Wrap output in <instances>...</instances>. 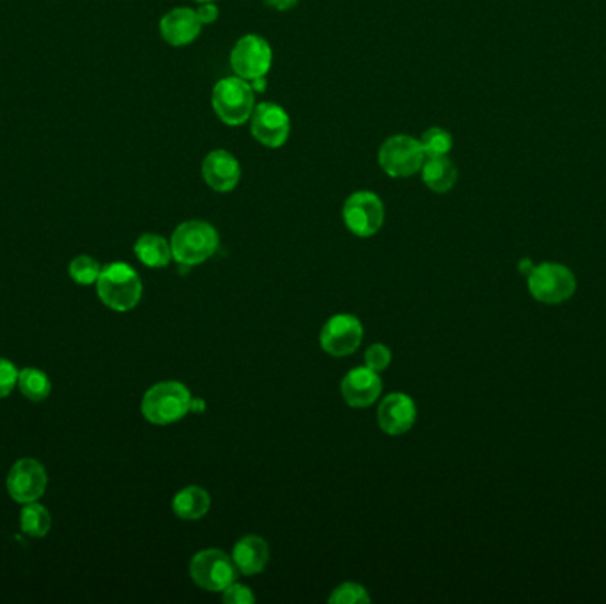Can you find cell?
<instances>
[{
    "label": "cell",
    "mask_w": 606,
    "mask_h": 604,
    "mask_svg": "<svg viewBox=\"0 0 606 604\" xmlns=\"http://www.w3.org/2000/svg\"><path fill=\"white\" fill-rule=\"evenodd\" d=\"M220 245L217 229L204 220H187L172 233V259L181 266H199L206 263Z\"/></svg>",
    "instance_id": "cell-1"
},
{
    "label": "cell",
    "mask_w": 606,
    "mask_h": 604,
    "mask_svg": "<svg viewBox=\"0 0 606 604\" xmlns=\"http://www.w3.org/2000/svg\"><path fill=\"white\" fill-rule=\"evenodd\" d=\"M192 395L179 381H162L149 388L142 397L140 410L144 419L155 426H169L190 413Z\"/></svg>",
    "instance_id": "cell-2"
},
{
    "label": "cell",
    "mask_w": 606,
    "mask_h": 604,
    "mask_svg": "<svg viewBox=\"0 0 606 604\" xmlns=\"http://www.w3.org/2000/svg\"><path fill=\"white\" fill-rule=\"evenodd\" d=\"M96 291L105 307L116 312H128L139 305L142 282L130 264L110 263L101 268Z\"/></svg>",
    "instance_id": "cell-3"
},
{
    "label": "cell",
    "mask_w": 606,
    "mask_h": 604,
    "mask_svg": "<svg viewBox=\"0 0 606 604\" xmlns=\"http://www.w3.org/2000/svg\"><path fill=\"white\" fill-rule=\"evenodd\" d=\"M211 107L226 126H241L249 123L256 107V93L243 78L236 75L222 78L211 91Z\"/></svg>",
    "instance_id": "cell-4"
},
{
    "label": "cell",
    "mask_w": 606,
    "mask_h": 604,
    "mask_svg": "<svg viewBox=\"0 0 606 604\" xmlns=\"http://www.w3.org/2000/svg\"><path fill=\"white\" fill-rule=\"evenodd\" d=\"M424 160L420 140L404 133L392 135L378 149V165L389 178H412L419 174Z\"/></svg>",
    "instance_id": "cell-5"
},
{
    "label": "cell",
    "mask_w": 606,
    "mask_h": 604,
    "mask_svg": "<svg viewBox=\"0 0 606 604\" xmlns=\"http://www.w3.org/2000/svg\"><path fill=\"white\" fill-rule=\"evenodd\" d=\"M342 222L357 238H371L385 224V204L369 190L353 192L342 206Z\"/></svg>",
    "instance_id": "cell-6"
},
{
    "label": "cell",
    "mask_w": 606,
    "mask_h": 604,
    "mask_svg": "<svg viewBox=\"0 0 606 604\" xmlns=\"http://www.w3.org/2000/svg\"><path fill=\"white\" fill-rule=\"evenodd\" d=\"M229 64L234 75L247 82L266 77L272 70V47L259 34H245L236 41V45L231 50Z\"/></svg>",
    "instance_id": "cell-7"
},
{
    "label": "cell",
    "mask_w": 606,
    "mask_h": 604,
    "mask_svg": "<svg viewBox=\"0 0 606 604\" xmlns=\"http://www.w3.org/2000/svg\"><path fill=\"white\" fill-rule=\"evenodd\" d=\"M529 291L537 302L548 305L566 302L575 295V275L562 264H539L529 275Z\"/></svg>",
    "instance_id": "cell-8"
},
{
    "label": "cell",
    "mask_w": 606,
    "mask_h": 604,
    "mask_svg": "<svg viewBox=\"0 0 606 604\" xmlns=\"http://www.w3.org/2000/svg\"><path fill=\"white\" fill-rule=\"evenodd\" d=\"M252 137L268 149L286 146L291 135V117L288 110L275 101L256 103L249 119Z\"/></svg>",
    "instance_id": "cell-9"
},
{
    "label": "cell",
    "mask_w": 606,
    "mask_h": 604,
    "mask_svg": "<svg viewBox=\"0 0 606 604\" xmlns=\"http://www.w3.org/2000/svg\"><path fill=\"white\" fill-rule=\"evenodd\" d=\"M190 578L208 592H224L238 578V569L224 551L204 550L190 560Z\"/></svg>",
    "instance_id": "cell-10"
},
{
    "label": "cell",
    "mask_w": 606,
    "mask_h": 604,
    "mask_svg": "<svg viewBox=\"0 0 606 604\" xmlns=\"http://www.w3.org/2000/svg\"><path fill=\"white\" fill-rule=\"evenodd\" d=\"M364 339V326L360 319L351 314H337L328 319L321 335L319 344L330 357L342 358L353 355Z\"/></svg>",
    "instance_id": "cell-11"
},
{
    "label": "cell",
    "mask_w": 606,
    "mask_h": 604,
    "mask_svg": "<svg viewBox=\"0 0 606 604\" xmlns=\"http://www.w3.org/2000/svg\"><path fill=\"white\" fill-rule=\"evenodd\" d=\"M48 475L45 466L32 457L16 461L8 475V493L18 504L38 502L47 491Z\"/></svg>",
    "instance_id": "cell-12"
},
{
    "label": "cell",
    "mask_w": 606,
    "mask_h": 604,
    "mask_svg": "<svg viewBox=\"0 0 606 604\" xmlns=\"http://www.w3.org/2000/svg\"><path fill=\"white\" fill-rule=\"evenodd\" d=\"M201 176L213 192L229 194L240 183L241 165L227 149H213L202 160Z\"/></svg>",
    "instance_id": "cell-13"
},
{
    "label": "cell",
    "mask_w": 606,
    "mask_h": 604,
    "mask_svg": "<svg viewBox=\"0 0 606 604\" xmlns=\"http://www.w3.org/2000/svg\"><path fill=\"white\" fill-rule=\"evenodd\" d=\"M160 36L167 45L174 48H183L192 45L195 39L201 36L202 24L195 8L181 6L165 13L160 20Z\"/></svg>",
    "instance_id": "cell-14"
},
{
    "label": "cell",
    "mask_w": 606,
    "mask_h": 604,
    "mask_svg": "<svg viewBox=\"0 0 606 604\" xmlns=\"http://www.w3.org/2000/svg\"><path fill=\"white\" fill-rule=\"evenodd\" d=\"M417 420V406L410 395L394 392L381 401L378 408V424L389 436H401L412 429Z\"/></svg>",
    "instance_id": "cell-15"
},
{
    "label": "cell",
    "mask_w": 606,
    "mask_h": 604,
    "mask_svg": "<svg viewBox=\"0 0 606 604\" xmlns=\"http://www.w3.org/2000/svg\"><path fill=\"white\" fill-rule=\"evenodd\" d=\"M381 378L378 372L371 371L369 367L351 369L341 381L342 399L351 408H369L380 397Z\"/></svg>",
    "instance_id": "cell-16"
},
{
    "label": "cell",
    "mask_w": 606,
    "mask_h": 604,
    "mask_svg": "<svg viewBox=\"0 0 606 604\" xmlns=\"http://www.w3.org/2000/svg\"><path fill=\"white\" fill-rule=\"evenodd\" d=\"M233 562L245 576L263 573L270 562V546L259 535H245L234 544Z\"/></svg>",
    "instance_id": "cell-17"
},
{
    "label": "cell",
    "mask_w": 606,
    "mask_h": 604,
    "mask_svg": "<svg viewBox=\"0 0 606 604\" xmlns=\"http://www.w3.org/2000/svg\"><path fill=\"white\" fill-rule=\"evenodd\" d=\"M422 183L435 194H447L458 183V167L449 156H429L420 169Z\"/></svg>",
    "instance_id": "cell-18"
},
{
    "label": "cell",
    "mask_w": 606,
    "mask_h": 604,
    "mask_svg": "<svg viewBox=\"0 0 606 604\" xmlns=\"http://www.w3.org/2000/svg\"><path fill=\"white\" fill-rule=\"evenodd\" d=\"M211 507L208 491L199 486H187L172 498V511L185 521H197L206 516Z\"/></svg>",
    "instance_id": "cell-19"
},
{
    "label": "cell",
    "mask_w": 606,
    "mask_h": 604,
    "mask_svg": "<svg viewBox=\"0 0 606 604\" xmlns=\"http://www.w3.org/2000/svg\"><path fill=\"white\" fill-rule=\"evenodd\" d=\"M135 256L148 268H165L172 261L171 241L160 234L146 233L135 243Z\"/></svg>",
    "instance_id": "cell-20"
},
{
    "label": "cell",
    "mask_w": 606,
    "mask_h": 604,
    "mask_svg": "<svg viewBox=\"0 0 606 604\" xmlns=\"http://www.w3.org/2000/svg\"><path fill=\"white\" fill-rule=\"evenodd\" d=\"M16 387L20 388L22 395L32 403H41L52 392V381L45 372L27 367V369L18 372V385Z\"/></svg>",
    "instance_id": "cell-21"
},
{
    "label": "cell",
    "mask_w": 606,
    "mask_h": 604,
    "mask_svg": "<svg viewBox=\"0 0 606 604\" xmlns=\"http://www.w3.org/2000/svg\"><path fill=\"white\" fill-rule=\"evenodd\" d=\"M20 527L24 534L31 537H45L52 527V516L48 509L38 502L24 504V509L20 512Z\"/></svg>",
    "instance_id": "cell-22"
},
{
    "label": "cell",
    "mask_w": 606,
    "mask_h": 604,
    "mask_svg": "<svg viewBox=\"0 0 606 604\" xmlns=\"http://www.w3.org/2000/svg\"><path fill=\"white\" fill-rule=\"evenodd\" d=\"M420 146L426 158L429 156H449L454 146L451 133L442 126H429L426 132L420 135Z\"/></svg>",
    "instance_id": "cell-23"
},
{
    "label": "cell",
    "mask_w": 606,
    "mask_h": 604,
    "mask_svg": "<svg viewBox=\"0 0 606 604\" xmlns=\"http://www.w3.org/2000/svg\"><path fill=\"white\" fill-rule=\"evenodd\" d=\"M101 266L96 259L91 256H78L71 261L70 277L80 286H91L98 282Z\"/></svg>",
    "instance_id": "cell-24"
},
{
    "label": "cell",
    "mask_w": 606,
    "mask_h": 604,
    "mask_svg": "<svg viewBox=\"0 0 606 604\" xmlns=\"http://www.w3.org/2000/svg\"><path fill=\"white\" fill-rule=\"evenodd\" d=\"M328 603L332 604H369L371 603V596L367 592L364 585L360 583H342L337 589L330 594L328 597Z\"/></svg>",
    "instance_id": "cell-25"
},
{
    "label": "cell",
    "mask_w": 606,
    "mask_h": 604,
    "mask_svg": "<svg viewBox=\"0 0 606 604\" xmlns=\"http://www.w3.org/2000/svg\"><path fill=\"white\" fill-rule=\"evenodd\" d=\"M364 360H366V367H369L371 371L381 372L385 371L392 362V353L385 344H373L367 349Z\"/></svg>",
    "instance_id": "cell-26"
},
{
    "label": "cell",
    "mask_w": 606,
    "mask_h": 604,
    "mask_svg": "<svg viewBox=\"0 0 606 604\" xmlns=\"http://www.w3.org/2000/svg\"><path fill=\"white\" fill-rule=\"evenodd\" d=\"M18 369L8 358H0V399L8 397L18 385Z\"/></svg>",
    "instance_id": "cell-27"
},
{
    "label": "cell",
    "mask_w": 606,
    "mask_h": 604,
    "mask_svg": "<svg viewBox=\"0 0 606 604\" xmlns=\"http://www.w3.org/2000/svg\"><path fill=\"white\" fill-rule=\"evenodd\" d=\"M222 601L227 604H252L256 603V596L250 587L234 581L222 592Z\"/></svg>",
    "instance_id": "cell-28"
},
{
    "label": "cell",
    "mask_w": 606,
    "mask_h": 604,
    "mask_svg": "<svg viewBox=\"0 0 606 604\" xmlns=\"http://www.w3.org/2000/svg\"><path fill=\"white\" fill-rule=\"evenodd\" d=\"M195 13L199 16L202 25H211L217 22L220 9L215 2H202V4H197Z\"/></svg>",
    "instance_id": "cell-29"
},
{
    "label": "cell",
    "mask_w": 606,
    "mask_h": 604,
    "mask_svg": "<svg viewBox=\"0 0 606 604\" xmlns=\"http://www.w3.org/2000/svg\"><path fill=\"white\" fill-rule=\"evenodd\" d=\"M298 0H265L266 8L275 9V11H289L296 8Z\"/></svg>",
    "instance_id": "cell-30"
},
{
    "label": "cell",
    "mask_w": 606,
    "mask_h": 604,
    "mask_svg": "<svg viewBox=\"0 0 606 604\" xmlns=\"http://www.w3.org/2000/svg\"><path fill=\"white\" fill-rule=\"evenodd\" d=\"M250 86L254 89V93H265L268 80L266 77L256 78V80H250Z\"/></svg>",
    "instance_id": "cell-31"
},
{
    "label": "cell",
    "mask_w": 606,
    "mask_h": 604,
    "mask_svg": "<svg viewBox=\"0 0 606 604\" xmlns=\"http://www.w3.org/2000/svg\"><path fill=\"white\" fill-rule=\"evenodd\" d=\"M534 268H536V266L532 264V261H530V259H523V261H521L520 263V272L525 273L527 277H529L530 273H532V270H534Z\"/></svg>",
    "instance_id": "cell-32"
},
{
    "label": "cell",
    "mask_w": 606,
    "mask_h": 604,
    "mask_svg": "<svg viewBox=\"0 0 606 604\" xmlns=\"http://www.w3.org/2000/svg\"><path fill=\"white\" fill-rule=\"evenodd\" d=\"M206 408V403L202 401V399H192V404H190V411H195V413H199V411H204Z\"/></svg>",
    "instance_id": "cell-33"
},
{
    "label": "cell",
    "mask_w": 606,
    "mask_h": 604,
    "mask_svg": "<svg viewBox=\"0 0 606 604\" xmlns=\"http://www.w3.org/2000/svg\"><path fill=\"white\" fill-rule=\"evenodd\" d=\"M192 2H197V4H202V2H217V0H192Z\"/></svg>",
    "instance_id": "cell-34"
}]
</instances>
